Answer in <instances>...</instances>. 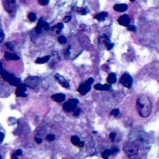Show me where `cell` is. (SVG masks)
I'll list each match as a JSON object with an SVG mask.
<instances>
[{"label": "cell", "mask_w": 159, "mask_h": 159, "mask_svg": "<svg viewBox=\"0 0 159 159\" xmlns=\"http://www.w3.org/2000/svg\"><path fill=\"white\" fill-rule=\"evenodd\" d=\"M136 108L142 118L148 117L152 112V103L146 95H142L137 99Z\"/></svg>", "instance_id": "obj_1"}, {"label": "cell", "mask_w": 159, "mask_h": 159, "mask_svg": "<svg viewBox=\"0 0 159 159\" xmlns=\"http://www.w3.org/2000/svg\"><path fill=\"white\" fill-rule=\"evenodd\" d=\"M123 150L129 158L136 157L139 154V146L134 142H128L123 146Z\"/></svg>", "instance_id": "obj_2"}, {"label": "cell", "mask_w": 159, "mask_h": 159, "mask_svg": "<svg viewBox=\"0 0 159 159\" xmlns=\"http://www.w3.org/2000/svg\"><path fill=\"white\" fill-rule=\"evenodd\" d=\"M0 75L2 77V78L5 80L6 82H7L8 83L12 86H18L21 83V79L16 77L13 74L7 72L6 70H3L1 72H0Z\"/></svg>", "instance_id": "obj_3"}, {"label": "cell", "mask_w": 159, "mask_h": 159, "mask_svg": "<svg viewBox=\"0 0 159 159\" xmlns=\"http://www.w3.org/2000/svg\"><path fill=\"white\" fill-rule=\"evenodd\" d=\"M3 4L7 13L11 16H15L16 13V0H3Z\"/></svg>", "instance_id": "obj_4"}, {"label": "cell", "mask_w": 159, "mask_h": 159, "mask_svg": "<svg viewBox=\"0 0 159 159\" xmlns=\"http://www.w3.org/2000/svg\"><path fill=\"white\" fill-rule=\"evenodd\" d=\"M79 103L78 99L72 98L70 99L63 105V109L67 113L74 112L77 109V106Z\"/></svg>", "instance_id": "obj_5"}, {"label": "cell", "mask_w": 159, "mask_h": 159, "mask_svg": "<svg viewBox=\"0 0 159 159\" xmlns=\"http://www.w3.org/2000/svg\"><path fill=\"white\" fill-rule=\"evenodd\" d=\"M94 82L93 78H89L87 80L80 85L78 91L82 95H85L88 93L91 88V85Z\"/></svg>", "instance_id": "obj_6"}, {"label": "cell", "mask_w": 159, "mask_h": 159, "mask_svg": "<svg viewBox=\"0 0 159 159\" xmlns=\"http://www.w3.org/2000/svg\"><path fill=\"white\" fill-rule=\"evenodd\" d=\"M41 79L37 77L29 76L25 80V84L31 88L36 89L41 84Z\"/></svg>", "instance_id": "obj_7"}, {"label": "cell", "mask_w": 159, "mask_h": 159, "mask_svg": "<svg viewBox=\"0 0 159 159\" xmlns=\"http://www.w3.org/2000/svg\"><path fill=\"white\" fill-rule=\"evenodd\" d=\"M119 82H120L123 86H125L126 88L129 89L132 86L133 78L129 73H125L121 76L120 80H119Z\"/></svg>", "instance_id": "obj_8"}, {"label": "cell", "mask_w": 159, "mask_h": 159, "mask_svg": "<svg viewBox=\"0 0 159 159\" xmlns=\"http://www.w3.org/2000/svg\"><path fill=\"white\" fill-rule=\"evenodd\" d=\"M137 143L136 144L139 145H145L147 144L149 142V137L145 132H140L137 135Z\"/></svg>", "instance_id": "obj_9"}, {"label": "cell", "mask_w": 159, "mask_h": 159, "mask_svg": "<svg viewBox=\"0 0 159 159\" xmlns=\"http://www.w3.org/2000/svg\"><path fill=\"white\" fill-rule=\"evenodd\" d=\"M98 41L99 43H103L105 44L106 49L108 50H111L114 47V43H111L109 38L107 36L106 34L102 35V36H100L98 39Z\"/></svg>", "instance_id": "obj_10"}, {"label": "cell", "mask_w": 159, "mask_h": 159, "mask_svg": "<svg viewBox=\"0 0 159 159\" xmlns=\"http://www.w3.org/2000/svg\"><path fill=\"white\" fill-rule=\"evenodd\" d=\"M27 87L25 83H21L19 85L16 91V95L18 97H26L27 94L26 93V91H27Z\"/></svg>", "instance_id": "obj_11"}, {"label": "cell", "mask_w": 159, "mask_h": 159, "mask_svg": "<svg viewBox=\"0 0 159 159\" xmlns=\"http://www.w3.org/2000/svg\"><path fill=\"white\" fill-rule=\"evenodd\" d=\"M55 79H56V80L58 82L59 84L60 85L62 86H63V88H69V86H70L69 83L67 82V80L64 77L62 76L61 75H60L58 73H57L55 75Z\"/></svg>", "instance_id": "obj_12"}, {"label": "cell", "mask_w": 159, "mask_h": 159, "mask_svg": "<svg viewBox=\"0 0 159 159\" xmlns=\"http://www.w3.org/2000/svg\"><path fill=\"white\" fill-rule=\"evenodd\" d=\"M118 21L120 25L128 27L130 25V18L128 14L121 16L118 19Z\"/></svg>", "instance_id": "obj_13"}, {"label": "cell", "mask_w": 159, "mask_h": 159, "mask_svg": "<svg viewBox=\"0 0 159 159\" xmlns=\"http://www.w3.org/2000/svg\"><path fill=\"white\" fill-rule=\"evenodd\" d=\"M45 21L43 20V18H41L38 21L37 24L35 29V33L37 34H40L42 33V30L43 29V25H44Z\"/></svg>", "instance_id": "obj_14"}, {"label": "cell", "mask_w": 159, "mask_h": 159, "mask_svg": "<svg viewBox=\"0 0 159 159\" xmlns=\"http://www.w3.org/2000/svg\"><path fill=\"white\" fill-rule=\"evenodd\" d=\"M51 98L53 99L54 101H56L57 103H61L64 101L66 99L65 94L63 93H57L53 94L52 96H51Z\"/></svg>", "instance_id": "obj_15"}, {"label": "cell", "mask_w": 159, "mask_h": 159, "mask_svg": "<svg viewBox=\"0 0 159 159\" xmlns=\"http://www.w3.org/2000/svg\"><path fill=\"white\" fill-rule=\"evenodd\" d=\"M4 57H5V58L6 60H18L20 59L18 55H16V54L7 52H6L5 53Z\"/></svg>", "instance_id": "obj_16"}, {"label": "cell", "mask_w": 159, "mask_h": 159, "mask_svg": "<svg viewBox=\"0 0 159 159\" xmlns=\"http://www.w3.org/2000/svg\"><path fill=\"white\" fill-rule=\"evenodd\" d=\"M94 88L95 90L99 91H108L111 89V84H105L102 85L100 83H97L94 85Z\"/></svg>", "instance_id": "obj_17"}, {"label": "cell", "mask_w": 159, "mask_h": 159, "mask_svg": "<svg viewBox=\"0 0 159 159\" xmlns=\"http://www.w3.org/2000/svg\"><path fill=\"white\" fill-rule=\"evenodd\" d=\"M113 9L118 12H124L128 9V6L126 4H116L113 7Z\"/></svg>", "instance_id": "obj_18"}, {"label": "cell", "mask_w": 159, "mask_h": 159, "mask_svg": "<svg viewBox=\"0 0 159 159\" xmlns=\"http://www.w3.org/2000/svg\"><path fill=\"white\" fill-rule=\"evenodd\" d=\"M108 13L105 11H103L101 12V13H99L98 14H97L96 16H94V19H97L98 21L99 22H103L105 21V19L106 18V17L108 16Z\"/></svg>", "instance_id": "obj_19"}, {"label": "cell", "mask_w": 159, "mask_h": 159, "mask_svg": "<svg viewBox=\"0 0 159 159\" xmlns=\"http://www.w3.org/2000/svg\"><path fill=\"white\" fill-rule=\"evenodd\" d=\"M63 27H64V26H63V23L58 22L57 24H55V26H54L52 27L51 29L53 31H55V33L57 34H59L60 33L61 31L63 29Z\"/></svg>", "instance_id": "obj_20"}, {"label": "cell", "mask_w": 159, "mask_h": 159, "mask_svg": "<svg viewBox=\"0 0 159 159\" xmlns=\"http://www.w3.org/2000/svg\"><path fill=\"white\" fill-rule=\"evenodd\" d=\"M50 57V55H46V56L43 57H39L36 59L35 62L37 63V64H43V63H46L47 62H49Z\"/></svg>", "instance_id": "obj_21"}, {"label": "cell", "mask_w": 159, "mask_h": 159, "mask_svg": "<svg viewBox=\"0 0 159 159\" xmlns=\"http://www.w3.org/2000/svg\"><path fill=\"white\" fill-rule=\"evenodd\" d=\"M117 81V77L116 75L114 73H111L109 74V75L107 77V82L109 84H113L115 83Z\"/></svg>", "instance_id": "obj_22"}, {"label": "cell", "mask_w": 159, "mask_h": 159, "mask_svg": "<svg viewBox=\"0 0 159 159\" xmlns=\"http://www.w3.org/2000/svg\"><path fill=\"white\" fill-rule=\"evenodd\" d=\"M73 10L79 14L81 15H86L87 14V10L86 8H83V7H73Z\"/></svg>", "instance_id": "obj_23"}, {"label": "cell", "mask_w": 159, "mask_h": 159, "mask_svg": "<svg viewBox=\"0 0 159 159\" xmlns=\"http://www.w3.org/2000/svg\"><path fill=\"white\" fill-rule=\"evenodd\" d=\"M71 142L74 145H78L80 142V139L77 136H73L71 137Z\"/></svg>", "instance_id": "obj_24"}, {"label": "cell", "mask_w": 159, "mask_h": 159, "mask_svg": "<svg viewBox=\"0 0 159 159\" xmlns=\"http://www.w3.org/2000/svg\"><path fill=\"white\" fill-rule=\"evenodd\" d=\"M111 149H106L102 153L101 156L103 159H108L109 157L111 156Z\"/></svg>", "instance_id": "obj_25"}, {"label": "cell", "mask_w": 159, "mask_h": 159, "mask_svg": "<svg viewBox=\"0 0 159 159\" xmlns=\"http://www.w3.org/2000/svg\"><path fill=\"white\" fill-rule=\"evenodd\" d=\"M28 18L31 22H35L37 20V15L34 13H31L28 15Z\"/></svg>", "instance_id": "obj_26"}, {"label": "cell", "mask_w": 159, "mask_h": 159, "mask_svg": "<svg viewBox=\"0 0 159 159\" xmlns=\"http://www.w3.org/2000/svg\"><path fill=\"white\" fill-rule=\"evenodd\" d=\"M58 41L60 44H65L67 42V39L63 35H60L58 37Z\"/></svg>", "instance_id": "obj_27"}, {"label": "cell", "mask_w": 159, "mask_h": 159, "mask_svg": "<svg viewBox=\"0 0 159 159\" xmlns=\"http://www.w3.org/2000/svg\"><path fill=\"white\" fill-rule=\"evenodd\" d=\"M5 46L7 47V49L11 50H14V49H15L14 45L11 42H6L5 43Z\"/></svg>", "instance_id": "obj_28"}, {"label": "cell", "mask_w": 159, "mask_h": 159, "mask_svg": "<svg viewBox=\"0 0 159 159\" xmlns=\"http://www.w3.org/2000/svg\"><path fill=\"white\" fill-rule=\"evenodd\" d=\"M119 114V109H114L111 112V115H112V116H118Z\"/></svg>", "instance_id": "obj_29"}, {"label": "cell", "mask_w": 159, "mask_h": 159, "mask_svg": "<svg viewBox=\"0 0 159 159\" xmlns=\"http://www.w3.org/2000/svg\"><path fill=\"white\" fill-rule=\"evenodd\" d=\"M55 138V135H54V134H49V135H47V137H46V139L49 141H54Z\"/></svg>", "instance_id": "obj_30"}, {"label": "cell", "mask_w": 159, "mask_h": 159, "mask_svg": "<svg viewBox=\"0 0 159 159\" xmlns=\"http://www.w3.org/2000/svg\"><path fill=\"white\" fill-rule=\"evenodd\" d=\"M38 2L42 6H46L48 5L49 0H38Z\"/></svg>", "instance_id": "obj_31"}, {"label": "cell", "mask_w": 159, "mask_h": 159, "mask_svg": "<svg viewBox=\"0 0 159 159\" xmlns=\"http://www.w3.org/2000/svg\"><path fill=\"white\" fill-rule=\"evenodd\" d=\"M128 31H134V32H136L137 31L136 27L134 25H129L128 27Z\"/></svg>", "instance_id": "obj_32"}, {"label": "cell", "mask_w": 159, "mask_h": 159, "mask_svg": "<svg viewBox=\"0 0 159 159\" xmlns=\"http://www.w3.org/2000/svg\"><path fill=\"white\" fill-rule=\"evenodd\" d=\"M71 19V16H65L63 19V21L65 22H69V21H70Z\"/></svg>", "instance_id": "obj_33"}, {"label": "cell", "mask_w": 159, "mask_h": 159, "mask_svg": "<svg viewBox=\"0 0 159 159\" xmlns=\"http://www.w3.org/2000/svg\"><path fill=\"white\" fill-rule=\"evenodd\" d=\"M111 154H116L119 152V149L117 147H114L112 149H111Z\"/></svg>", "instance_id": "obj_34"}, {"label": "cell", "mask_w": 159, "mask_h": 159, "mask_svg": "<svg viewBox=\"0 0 159 159\" xmlns=\"http://www.w3.org/2000/svg\"><path fill=\"white\" fill-rule=\"evenodd\" d=\"M4 37H5V34H4L3 31L0 29V43L3 42Z\"/></svg>", "instance_id": "obj_35"}, {"label": "cell", "mask_w": 159, "mask_h": 159, "mask_svg": "<svg viewBox=\"0 0 159 159\" xmlns=\"http://www.w3.org/2000/svg\"><path fill=\"white\" fill-rule=\"evenodd\" d=\"M81 113V109L80 108H77L76 110L74 111V116H78Z\"/></svg>", "instance_id": "obj_36"}, {"label": "cell", "mask_w": 159, "mask_h": 159, "mask_svg": "<svg viewBox=\"0 0 159 159\" xmlns=\"http://www.w3.org/2000/svg\"><path fill=\"white\" fill-rule=\"evenodd\" d=\"M116 134L115 133V132H113L110 133V134H109V138L111 139V140L114 141V139L115 138H116Z\"/></svg>", "instance_id": "obj_37"}, {"label": "cell", "mask_w": 159, "mask_h": 159, "mask_svg": "<svg viewBox=\"0 0 159 159\" xmlns=\"http://www.w3.org/2000/svg\"><path fill=\"white\" fill-rule=\"evenodd\" d=\"M4 139H5V134L0 131V144H1L3 142Z\"/></svg>", "instance_id": "obj_38"}, {"label": "cell", "mask_w": 159, "mask_h": 159, "mask_svg": "<svg viewBox=\"0 0 159 159\" xmlns=\"http://www.w3.org/2000/svg\"><path fill=\"white\" fill-rule=\"evenodd\" d=\"M70 47L67 49L65 51V57L66 58H69L70 57Z\"/></svg>", "instance_id": "obj_39"}, {"label": "cell", "mask_w": 159, "mask_h": 159, "mask_svg": "<svg viewBox=\"0 0 159 159\" xmlns=\"http://www.w3.org/2000/svg\"><path fill=\"white\" fill-rule=\"evenodd\" d=\"M35 141L37 143V144H41V143L42 142V139L41 138H37L36 137L35 139Z\"/></svg>", "instance_id": "obj_40"}, {"label": "cell", "mask_w": 159, "mask_h": 159, "mask_svg": "<svg viewBox=\"0 0 159 159\" xmlns=\"http://www.w3.org/2000/svg\"><path fill=\"white\" fill-rule=\"evenodd\" d=\"M16 154L18 156H21V155L22 154V151L21 149H18L16 150Z\"/></svg>", "instance_id": "obj_41"}, {"label": "cell", "mask_w": 159, "mask_h": 159, "mask_svg": "<svg viewBox=\"0 0 159 159\" xmlns=\"http://www.w3.org/2000/svg\"><path fill=\"white\" fill-rule=\"evenodd\" d=\"M11 158L12 159H19L18 158V156L16 154H13L11 156Z\"/></svg>", "instance_id": "obj_42"}, {"label": "cell", "mask_w": 159, "mask_h": 159, "mask_svg": "<svg viewBox=\"0 0 159 159\" xmlns=\"http://www.w3.org/2000/svg\"><path fill=\"white\" fill-rule=\"evenodd\" d=\"M83 145H84V142H80L78 146H79L80 147H83Z\"/></svg>", "instance_id": "obj_43"}, {"label": "cell", "mask_w": 159, "mask_h": 159, "mask_svg": "<svg viewBox=\"0 0 159 159\" xmlns=\"http://www.w3.org/2000/svg\"><path fill=\"white\" fill-rule=\"evenodd\" d=\"M3 70V63L2 62L0 61V72Z\"/></svg>", "instance_id": "obj_44"}, {"label": "cell", "mask_w": 159, "mask_h": 159, "mask_svg": "<svg viewBox=\"0 0 159 159\" xmlns=\"http://www.w3.org/2000/svg\"><path fill=\"white\" fill-rule=\"evenodd\" d=\"M20 1H22V2H24V1H26V0H20Z\"/></svg>", "instance_id": "obj_45"}, {"label": "cell", "mask_w": 159, "mask_h": 159, "mask_svg": "<svg viewBox=\"0 0 159 159\" xmlns=\"http://www.w3.org/2000/svg\"><path fill=\"white\" fill-rule=\"evenodd\" d=\"M130 1H132V2H133V1H135V0H130Z\"/></svg>", "instance_id": "obj_46"}, {"label": "cell", "mask_w": 159, "mask_h": 159, "mask_svg": "<svg viewBox=\"0 0 159 159\" xmlns=\"http://www.w3.org/2000/svg\"><path fill=\"white\" fill-rule=\"evenodd\" d=\"M0 159H2V158H1V155H0Z\"/></svg>", "instance_id": "obj_47"}]
</instances>
